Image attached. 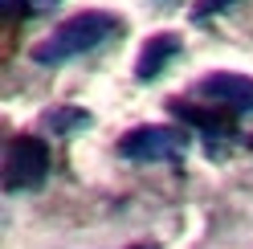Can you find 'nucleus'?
I'll return each mask as SVG.
<instances>
[{"label":"nucleus","instance_id":"6e6552de","mask_svg":"<svg viewBox=\"0 0 253 249\" xmlns=\"http://www.w3.org/2000/svg\"><path fill=\"white\" fill-rule=\"evenodd\" d=\"M61 0H0V8L8 17H45L49 8H57Z\"/></svg>","mask_w":253,"mask_h":249},{"label":"nucleus","instance_id":"39448f33","mask_svg":"<svg viewBox=\"0 0 253 249\" xmlns=\"http://www.w3.org/2000/svg\"><path fill=\"white\" fill-rule=\"evenodd\" d=\"M180 49H184V41H180V33H155V37H147L143 41V49H139V61H135V78L139 82H155L171 61L180 57Z\"/></svg>","mask_w":253,"mask_h":249},{"label":"nucleus","instance_id":"20e7f679","mask_svg":"<svg viewBox=\"0 0 253 249\" xmlns=\"http://www.w3.org/2000/svg\"><path fill=\"white\" fill-rule=\"evenodd\" d=\"M192 94L204 98V102H216L220 111L245 115V111H253V78L249 74H233V70H216L209 78H200L192 86Z\"/></svg>","mask_w":253,"mask_h":249},{"label":"nucleus","instance_id":"f257e3e1","mask_svg":"<svg viewBox=\"0 0 253 249\" xmlns=\"http://www.w3.org/2000/svg\"><path fill=\"white\" fill-rule=\"evenodd\" d=\"M123 33V21L115 17V12H102V8H90V12H78V17L61 21L49 37H41L33 45V61L37 66H66V61H78L94 53L98 45L115 41Z\"/></svg>","mask_w":253,"mask_h":249},{"label":"nucleus","instance_id":"0eeeda50","mask_svg":"<svg viewBox=\"0 0 253 249\" xmlns=\"http://www.w3.org/2000/svg\"><path fill=\"white\" fill-rule=\"evenodd\" d=\"M86 127H90V115L78 111V106H57V111L45 115V131H53V135H74Z\"/></svg>","mask_w":253,"mask_h":249},{"label":"nucleus","instance_id":"f03ea898","mask_svg":"<svg viewBox=\"0 0 253 249\" xmlns=\"http://www.w3.org/2000/svg\"><path fill=\"white\" fill-rule=\"evenodd\" d=\"M188 147H192V135L180 127H164V123H143V127H131L119 139V155L131 164H180Z\"/></svg>","mask_w":253,"mask_h":249},{"label":"nucleus","instance_id":"423d86ee","mask_svg":"<svg viewBox=\"0 0 253 249\" xmlns=\"http://www.w3.org/2000/svg\"><path fill=\"white\" fill-rule=\"evenodd\" d=\"M171 115L188 127H196L209 143H220V139L237 135V115L233 111H209V106H188V102H171Z\"/></svg>","mask_w":253,"mask_h":249},{"label":"nucleus","instance_id":"9d476101","mask_svg":"<svg viewBox=\"0 0 253 249\" xmlns=\"http://www.w3.org/2000/svg\"><path fill=\"white\" fill-rule=\"evenodd\" d=\"M131 249H160V245H155V241H143V245H131Z\"/></svg>","mask_w":253,"mask_h":249},{"label":"nucleus","instance_id":"7ed1b4c3","mask_svg":"<svg viewBox=\"0 0 253 249\" xmlns=\"http://www.w3.org/2000/svg\"><path fill=\"white\" fill-rule=\"evenodd\" d=\"M49 176V143L37 135H17L4 147V192H33Z\"/></svg>","mask_w":253,"mask_h":249},{"label":"nucleus","instance_id":"1a4fd4ad","mask_svg":"<svg viewBox=\"0 0 253 249\" xmlns=\"http://www.w3.org/2000/svg\"><path fill=\"white\" fill-rule=\"evenodd\" d=\"M237 4V0H196L192 4V12H188V17H192V25H204V21H212V17H220V12H229Z\"/></svg>","mask_w":253,"mask_h":249}]
</instances>
